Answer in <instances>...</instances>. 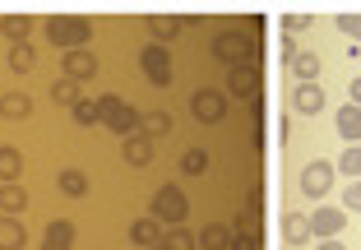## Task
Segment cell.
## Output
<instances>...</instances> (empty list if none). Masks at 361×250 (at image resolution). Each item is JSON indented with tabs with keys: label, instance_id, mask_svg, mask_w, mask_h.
I'll return each instance as SVG.
<instances>
[{
	"label": "cell",
	"instance_id": "cell-37",
	"mask_svg": "<svg viewBox=\"0 0 361 250\" xmlns=\"http://www.w3.org/2000/svg\"><path fill=\"white\" fill-rule=\"evenodd\" d=\"M227 250H259V237H245V232H232V246Z\"/></svg>",
	"mask_w": 361,
	"mask_h": 250
},
{
	"label": "cell",
	"instance_id": "cell-31",
	"mask_svg": "<svg viewBox=\"0 0 361 250\" xmlns=\"http://www.w3.org/2000/svg\"><path fill=\"white\" fill-rule=\"evenodd\" d=\"M180 172H185V177H204V172H209V153H204V148H190V153L180 157Z\"/></svg>",
	"mask_w": 361,
	"mask_h": 250
},
{
	"label": "cell",
	"instance_id": "cell-26",
	"mask_svg": "<svg viewBox=\"0 0 361 250\" xmlns=\"http://www.w3.org/2000/svg\"><path fill=\"white\" fill-rule=\"evenodd\" d=\"M61 190H65L70 199H84V195H88V177L70 167V172H61Z\"/></svg>",
	"mask_w": 361,
	"mask_h": 250
},
{
	"label": "cell",
	"instance_id": "cell-15",
	"mask_svg": "<svg viewBox=\"0 0 361 250\" xmlns=\"http://www.w3.org/2000/svg\"><path fill=\"white\" fill-rule=\"evenodd\" d=\"M334 125H338V135L343 139H348V148L352 144H357V139H361V107H338V116H334Z\"/></svg>",
	"mask_w": 361,
	"mask_h": 250
},
{
	"label": "cell",
	"instance_id": "cell-21",
	"mask_svg": "<svg viewBox=\"0 0 361 250\" xmlns=\"http://www.w3.org/2000/svg\"><path fill=\"white\" fill-rule=\"evenodd\" d=\"M51 102H61V107H70V112H75L79 102H84V97H79V83L75 79H51Z\"/></svg>",
	"mask_w": 361,
	"mask_h": 250
},
{
	"label": "cell",
	"instance_id": "cell-29",
	"mask_svg": "<svg viewBox=\"0 0 361 250\" xmlns=\"http://www.w3.org/2000/svg\"><path fill=\"white\" fill-rule=\"evenodd\" d=\"M162 246L167 250H200V237H190L185 227H171L167 237H162Z\"/></svg>",
	"mask_w": 361,
	"mask_h": 250
},
{
	"label": "cell",
	"instance_id": "cell-9",
	"mask_svg": "<svg viewBox=\"0 0 361 250\" xmlns=\"http://www.w3.org/2000/svg\"><path fill=\"white\" fill-rule=\"evenodd\" d=\"M343 227H348V208H315V213H310V232H315L319 241H334Z\"/></svg>",
	"mask_w": 361,
	"mask_h": 250
},
{
	"label": "cell",
	"instance_id": "cell-41",
	"mask_svg": "<svg viewBox=\"0 0 361 250\" xmlns=\"http://www.w3.org/2000/svg\"><path fill=\"white\" fill-rule=\"evenodd\" d=\"M315 250H348V246H343V241H338V237H334V241H319V246H315Z\"/></svg>",
	"mask_w": 361,
	"mask_h": 250
},
{
	"label": "cell",
	"instance_id": "cell-35",
	"mask_svg": "<svg viewBox=\"0 0 361 250\" xmlns=\"http://www.w3.org/2000/svg\"><path fill=\"white\" fill-rule=\"evenodd\" d=\"M236 232H245V237H264V232H259V213H250V208H245L241 218H236Z\"/></svg>",
	"mask_w": 361,
	"mask_h": 250
},
{
	"label": "cell",
	"instance_id": "cell-12",
	"mask_svg": "<svg viewBox=\"0 0 361 250\" xmlns=\"http://www.w3.org/2000/svg\"><path fill=\"white\" fill-rule=\"evenodd\" d=\"M292 107H297V116H319V112H324V93H319V83H297Z\"/></svg>",
	"mask_w": 361,
	"mask_h": 250
},
{
	"label": "cell",
	"instance_id": "cell-16",
	"mask_svg": "<svg viewBox=\"0 0 361 250\" xmlns=\"http://www.w3.org/2000/svg\"><path fill=\"white\" fill-rule=\"evenodd\" d=\"M28 246V232H23L19 218H10V213H0V250H23Z\"/></svg>",
	"mask_w": 361,
	"mask_h": 250
},
{
	"label": "cell",
	"instance_id": "cell-28",
	"mask_svg": "<svg viewBox=\"0 0 361 250\" xmlns=\"http://www.w3.org/2000/svg\"><path fill=\"white\" fill-rule=\"evenodd\" d=\"M292 70H297V79H301V83H315V74H319V56H315V52H301L297 61H292Z\"/></svg>",
	"mask_w": 361,
	"mask_h": 250
},
{
	"label": "cell",
	"instance_id": "cell-34",
	"mask_svg": "<svg viewBox=\"0 0 361 250\" xmlns=\"http://www.w3.org/2000/svg\"><path fill=\"white\" fill-rule=\"evenodd\" d=\"M338 28L348 32L352 42H361V14H348V10H343V14H338Z\"/></svg>",
	"mask_w": 361,
	"mask_h": 250
},
{
	"label": "cell",
	"instance_id": "cell-40",
	"mask_svg": "<svg viewBox=\"0 0 361 250\" xmlns=\"http://www.w3.org/2000/svg\"><path fill=\"white\" fill-rule=\"evenodd\" d=\"M348 97H352V107H361V74L348 83Z\"/></svg>",
	"mask_w": 361,
	"mask_h": 250
},
{
	"label": "cell",
	"instance_id": "cell-20",
	"mask_svg": "<svg viewBox=\"0 0 361 250\" xmlns=\"http://www.w3.org/2000/svg\"><path fill=\"white\" fill-rule=\"evenodd\" d=\"M0 116H5V121H23V116H32V97L28 93H5V97H0Z\"/></svg>",
	"mask_w": 361,
	"mask_h": 250
},
{
	"label": "cell",
	"instance_id": "cell-24",
	"mask_svg": "<svg viewBox=\"0 0 361 250\" xmlns=\"http://www.w3.org/2000/svg\"><path fill=\"white\" fill-rule=\"evenodd\" d=\"M19 172H23V157H19V148H0V186H10V181H19Z\"/></svg>",
	"mask_w": 361,
	"mask_h": 250
},
{
	"label": "cell",
	"instance_id": "cell-38",
	"mask_svg": "<svg viewBox=\"0 0 361 250\" xmlns=\"http://www.w3.org/2000/svg\"><path fill=\"white\" fill-rule=\"evenodd\" d=\"M245 208H250V213H259V208H264V190H259V186H250V195H245Z\"/></svg>",
	"mask_w": 361,
	"mask_h": 250
},
{
	"label": "cell",
	"instance_id": "cell-3",
	"mask_svg": "<svg viewBox=\"0 0 361 250\" xmlns=\"http://www.w3.org/2000/svg\"><path fill=\"white\" fill-rule=\"evenodd\" d=\"M185 208H190V204H185V190H180V186H162L158 195H153V208H149V213L171 232V227H180V222H185Z\"/></svg>",
	"mask_w": 361,
	"mask_h": 250
},
{
	"label": "cell",
	"instance_id": "cell-8",
	"mask_svg": "<svg viewBox=\"0 0 361 250\" xmlns=\"http://www.w3.org/2000/svg\"><path fill=\"white\" fill-rule=\"evenodd\" d=\"M329 186H334V162L315 157V162H306V167H301V190H306L310 199L329 195Z\"/></svg>",
	"mask_w": 361,
	"mask_h": 250
},
{
	"label": "cell",
	"instance_id": "cell-27",
	"mask_svg": "<svg viewBox=\"0 0 361 250\" xmlns=\"http://www.w3.org/2000/svg\"><path fill=\"white\" fill-rule=\"evenodd\" d=\"M144 135H149V139H167L171 135V116L167 112H149V116H144Z\"/></svg>",
	"mask_w": 361,
	"mask_h": 250
},
{
	"label": "cell",
	"instance_id": "cell-11",
	"mask_svg": "<svg viewBox=\"0 0 361 250\" xmlns=\"http://www.w3.org/2000/svg\"><path fill=\"white\" fill-rule=\"evenodd\" d=\"M93 74H97V56L88 52V47H79V52H65V79L84 83V79H93Z\"/></svg>",
	"mask_w": 361,
	"mask_h": 250
},
{
	"label": "cell",
	"instance_id": "cell-7",
	"mask_svg": "<svg viewBox=\"0 0 361 250\" xmlns=\"http://www.w3.org/2000/svg\"><path fill=\"white\" fill-rule=\"evenodd\" d=\"M190 116H195V121H204V125L223 121V116H227V97L218 93V88H200V93L190 97Z\"/></svg>",
	"mask_w": 361,
	"mask_h": 250
},
{
	"label": "cell",
	"instance_id": "cell-33",
	"mask_svg": "<svg viewBox=\"0 0 361 250\" xmlns=\"http://www.w3.org/2000/svg\"><path fill=\"white\" fill-rule=\"evenodd\" d=\"M283 28H287V37H297V32H306V28H310V14H306V10L283 14Z\"/></svg>",
	"mask_w": 361,
	"mask_h": 250
},
{
	"label": "cell",
	"instance_id": "cell-30",
	"mask_svg": "<svg viewBox=\"0 0 361 250\" xmlns=\"http://www.w3.org/2000/svg\"><path fill=\"white\" fill-rule=\"evenodd\" d=\"M334 167H338L343 177H357V181H361V144L343 148V157H338V162H334Z\"/></svg>",
	"mask_w": 361,
	"mask_h": 250
},
{
	"label": "cell",
	"instance_id": "cell-32",
	"mask_svg": "<svg viewBox=\"0 0 361 250\" xmlns=\"http://www.w3.org/2000/svg\"><path fill=\"white\" fill-rule=\"evenodd\" d=\"M70 116H75L79 125H102V102H93V97H84V102H79V107H75Z\"/></svg>",
	"mask_w": 361,
	"mask_h": 250
},
{
	"label": "cell",
	"instance_id": "cell-23",
	"mask_svg": "<svg viewBox=\"0 0 361 250\" xmlns=\"http://www.w3.org/2000/svg\"><path fill=\"white\" fill-rule=\"evenodd\" d=\"M232 246V232L223 227V222H209V227L200 232V250H227Z\"/></svg>",
	"mask_w": 361,
	"mask_h": 250
},
{
	"label": "cell",
	"instance_id": "cell-1",
	"mask_svg": "<svg viewBox=\"0 0 361 250\" xmlns=\"http://www.w3.org/2000/svg\"><path fill=\"white\" fill-rule=\"evenodd\" d=\"M88 37H93V23L84 14H51L47 19V42L61 52H79V47H88Z\"/></svg>",
	"mask_w": 361,
	"mask_h": 250
},
{
	"label": "cell",
	"instance_id": "cell-36",
	"mask_svg": "<svg viewBox=\"0 0 361 250\" xmlns=\"http://www.w3.org/2000/svg\"><path fill=\"white\" fill-rule=\"evenodd\" d=\"M343 208H348V213H361V181H352V186H348V195H343Z\"/></svg>",
	"mask_w": 361,
	"mask_h": 250
},
{
	"label": "cell",
	"instance_id": "cell-13",
	"mask_svg": "<svg viewBox=\"0 0 361 250\" xmlns=\"http://www.w3.org/2000/svg\"><path fill=\"white\" fill-rule=\"evenodd\" d=\"M70 241H75V222L70 218H51L42 232V250H70Z\"/></svg>",
	"mask_w": 361,
	"mask_h": 250
},
{
	"label": "cell",
	"instance_id": "cell-17",
	"mask_svg": "<svg viewBox=\"0 0 361 250\" xmlns=\"http://www.w3.org/2000/svg\"><path fill=\"white\" fill-rule=\"evenodd\" d=\"M23 208H28V190H23L19 181H10V186H0V213H10V218H19Z\"/></svg>",
	"mask_w": 361,
	"mask_h": 250
},
{
	"label": "cell",
	"instance_id": "cell-39",
	"mask_svg": "<svg viewBox=\"0 0 361 250\" xmlns=\"http://www.w3.org/2000/svg\"><path fill=\"white\" fill-rule=\"evenodd\" d=\"M278 56H283V61H297V42H292V37H283V47H278Z\"/></svg>",
	"mask_w": 361,
	"mask_h": 250
},
{
	"label": "cell",
	"instance_id": "cell-19",
	"mask_svg": "<svg viewBox=\"0 0 361 250\" xmlns=\"http://www.w3.org/2000/svg\"><path fill=\"white\" fill-rule=\"evenodd\" d=\"M283 237L292 241V246L310 241V237H315V232H310V213H287V218H283Z\"/></svg>",
	"mask_w": 361,
	"mask_h": 250
},
{
	"label": "cell",
	"instance_id": "cell-4",
	"mask_svg": "<svg viewBox=\"0 0 361 250\" xmlns=\"http://www.w3.org/2000/svg\"><path fill=\"white\" fill-rule=\"evenodd\" d=\"M213 56L227 65H241V61H255V42L245 37L241 28H223L218 37H213Z\"/></svg>",
	"mask_w": 361,
	"mask_h": 250
},
{
	"label": "cell",
	"instance_id": "cell-6",
	"mask_svg": "<svg viewBox=\"0 0 361 250\" xmlns=\"http://www.w3.org/2000/svg\"><path fill=\"white\" fill-rule=\"evenodd\" d=\"M227 93L232 97H259V65L255 61L227 65Z\"/></svg>",
	"mask_w": 361,
	"mask_h": 250
},
{
	"label": "cell",
	"instance_id": "cell-22",
	"mask_svg": "<svg viewBox=\"0 0 361 250\" xmlns=\"http://www.w3.org/2000/svg\"><path fill=\"white\" fill-rule=\"evenodd\" d=\"M0 32H5V37H10L14 47H19V42H28L32 19H28V14H5V19H0Z\"/></svg>",
	"mask_w": 361,
	"mask_h": 250
},
{
	"label": "cell",
	"instance_id": "cell-25",
	"mask_svg": "<svg viewBox=\"0 0 361 250\" xmlns=\"http://www.w3.org/2000/svg\"><path fill=\"white\" fill-rule=\"evenodd\" d=\"M32 65H37V52H32L28 42H19V47H10V70H14V74H28Z\"/></svg>",
	"mask_w": 361,
	"mask_h": 250
},
{
	"label": "cell",
	"instance_id": "cell-10",
	"mask_svg": "<svg viewBox=\"0 0 361 250\" xmlns=\"http://www.w3.org/2000/svg\"><path fill=\"white\" fill-rule=\"evenodd\" d=\"M121 157H126L130 167H149V162H153V139L144 135V130L126 135V139H121Z\"/></svg>",
	"mask_w": 361,
	"mask_h": 250
},
{
	"label": "cell",
	"instance_id": "cell-42",
	"mask_svg": "<svg viewBox=\"0 0 361 250\" xmlns=\"http://www.w3.org/2000/svg\"><path fill=\"white\" fill-rule=\"evenodd\" d=\"M149 250H167V246H162V241H158V246H149Z\"/></svg>",
	"mask_w": 361,
	"mask_h": 250
},
{
	"label": "cell",
	"instance_id": "cell-14",
	"mask_svg": "<svg viewBox=\"0 0 361 250\" xmlns=\"http://www.w3.org/2000/svg\"><path fill=\"white\" fill-rule=\"evenodd\" d=\"M162 237H167V232H162V222L153 218V213H149V218H139V222H130V241H135V246H144V250L158 246Z\"/></svg>",
	"mask_w": 361,
	"mask_h": 250
},
{
	"label": "cell",
	"instance_id": "cell-2",
	"mask_svg": "<svg viewBox=\"0 0 361 250\" xmlns=\"http://www.w3.org/2000/svg\"><path fill=\"white\" fill-rule=\"evenodd\" d=\"M102 102V125H111L121 139L126 135H135V130H144V121H139V112L126 102V97H116V93H106V97H97Z\"/></svg>",
	"mask_w": 361,
	"mask_h": 250
},
{
	"label": "cell",
	"instance_id": "cell-5",
	"mask_svg": "<svg viewBox=\"0 0 361 250\" xmlns=\"http://www.w3.org/2000/svg\"><path fill=\"white\" fill-rule=\"evenodd\" d=\"M139 65H144V79H149L153 88H171V79H176L167 47H158V42H149V47L139 52Z\"/></svg>",
	"mask_w": 361,
	"mask_h": 250
},
{
	"label": "cell",
	"instance_id": "cell-18",
	"mask_svg": "<svg viewBox=\"0 0 361 250\" xmlns=\"http://www.w3.org/2000/svg\"><path fill=\"white\" fill-rule=\"evenodd\" d=\"M144 28L153 32V42H158V47H167V42L180 32V19H167V14H149V19H144Z\"/></svg>",
	"mask_w": 361,
	"mask_h": 250
}]
</instances>
